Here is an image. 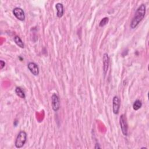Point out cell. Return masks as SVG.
<instances>
[{
	"label": "cell",
	"instance_id": "6da1fadb",
	"mask_svg": "<svg viewBox=\"0 0 149 149\" xmlns=\"http://www.w3.org/2000/svg\"><path fill=\"white\" fill-rule=\"evenodd\" d=\"M146 11V5L143 3L141 4L139 6V8L137 9L135 15L130 23V27L131 29H135L139 25V24L141 22V21L144 17Z\"/></svg>",
	"mask_w": 149,
	"mask_h": 149
},
{
	"label": "cell",
	"instance_id": "7a4b0ae2",
	"mask_svg": "<svg viewBox=\"0 0 149 149\" xmlns=\"http://www.w3.org/2000/svg\"><path fill=\"white\" fill-rule=\"evenodd\" d=\"M27 140V133L24 131H20L15 140V145L17 148H22L26 142Z\"/></svg>",
	"mask_w": 149,
	"mask_h": 149
},
{
	"label": "cell",
	"instance_id": "3957f363",
	"mask_svg": "<svg viewBox=\"0 0 149 149\" xmlns=\"http://www.w3.org/2000/svg\"><path fill=\"white\" fill-rule=\"evenodd\" d=\"M119 124L121 129V131L124 136H127L128 134V125L127 122V118L124 114L120 116Z\"/></svg>",
	"mask_w": 149,
	"mask_h": 149
},
{
	"label": "cell",
	"instance_id": "277c9868",
	"mask_svg": "<svg viewBox=\"0 0 149 149\" xmlns=\"http://www.w3.org/2000/svg\"><path fill=\"white\" fill-rule=\"evenodd\" d=\"M51 105L52 108L54 111H58L61 106L60 100L58 95L56 94H53L51 97Z\"/></svg>",
	"mask_w": 149,
	"mask_h": 149
},
{
	"label": "cell",
	"instance_id": "5b68a950",
	"mask_svg": "<svg viewBox=\"0 0 149 149\" xmlns=\"http://www.w3.org/2000/svg\"><path fill=\"white\" fill-rule=\"evenodd\" d=\"M13 14L19 20L23 21L25 19V14L23 10L19 7H16L13 9Z\"/></svg>",
	"mask_w": 149,
	"mask_h": 149
},
{
	"label": "cell",
	"instance_id": "8992f818",
	"mask_svg": "<svg viewBox=\"0 0 149 149\" xmlns=\"http://www.w3.org/2000/svg\"><path fill=\"white\" fill-rule=\"evenodd\" d=\"M120 102L118 96H114L112 100V110L114 114H118L119 113L120 108Z\"/></svg>",
	"mask_w": 149,
	"mask_h": 149
},
{
	"label": "cell",
	"instance_id": "52a82bcc",
	"mask_svg": "<svg viewBox=\"0 0 149 149\" xmlns=\"http://www.w3.org/2000/svg\"><path fill=\"white\" fill-rule=\"evenodd\" d=\"M27 68L30 72L34 76H37L39 74V68L38 65L33 62H29L27 64Z\"/></svg>",
	"mask_w": 149,
	"mask_h": 149
},
{
	"label": "cell",
	"instance_id": "ba28073f",
	"mask_svg": "<svg viewBox=\"0 0 149 149\" xmlns=\"http://www.w3.org/2000/svg\"><path fill=\"white\" fill-rule=\"evenodd\" d=\"M109 56L108 54L105 53L103 55V58H102V62H103V72L104 75L106 74L108 67H109Z\"/></svg>",
	"mask_w": 149,
	"mask_h": 149
},
{
	"label": "cell",
	"instance_id": "9c48e42d",
	"mask_svg": "<svg viewBox=\"0 0 149 149\" xmlns=\"http://www.w3.org/2000/svg\"><path fill=\"white\" fill-rule=\"evenodd\" d=\"M55 8L57 10L56 12V16L58 17H61L63 15L64 10H63V4L61 3H57L55 5Z\"/></svg>",
	"mask_w": 149,
	"mask_h": 149
},
{
	"label": "cell",
	"instance_id": "30bf717a",
	"mask_svg": "<svg viewBox=\"0 0 149 149\" xmlns=\"http://www.w3.org/2000/svg\"><path fill=\"white\" fill-rule=\"evenodd\" d=\"M13 40H14V41L16 43V44L17 46H19L20 48H23L24 47V44L20 37H19L18 36H16L14 37Z\"/></svg>",
	"mask_w": 149,
	"mask_h": 149
},
{
	"label": "cell",
	"instance_id": "8fae6325",
	"mask_svg": "<svg viewBox=\"0 0 149 149\" xmlns=\"http://www.w3.org/2000/svg\"><path fill=\"white\" fill-rule=\"evenodd\" d=\"M15 93H16V95H17L19 97H20V98H23V99L25 98V97H26L25 94H24V91H23V90H22L20 87H17L15 88Z\"/></svg>",
	"mask_w": 149,
	"mask_h": 149
},
{
	"label": "cell",
	"instance_id": "7c38bea8",
	"mask_svg": "<svg viewBox=\"0 0 149 149\" xmlns=\"http://www.w3.org/2000/svg\"><path fill=\"white\" fill-rule=\"evenodd\" d=\"M142 107V102L140 100H136L133 104V108L134 110L135 111H137L139 110L140 108H141Z\"/></svg>",
	"mask_w": 149,
	"mask_h": 149
},
{
	"label": "cell",
	"instance_id": "4fadbf2b",
	"mask_svg": "<svg viewBox=\"0 0 149 149\" xmlns=\"http://www.w3.org/2000/svg\"><path fill=\"white\" fill-rule=\"evenodd\" d=\"M108 21H109V18H108V17H105L102 18V19L101 20V21H100V23H99L100 27H103V26H104L105 25H106V24L108 23Z\"/></svg>",
	"mask_w": 149,
	"mask_h": 149
},
{
	"label": "cell",
	"instance_id": "5bb4252c",
	"mask_svg": "<svg viewBox=\"0 0 149 149\" xmlns=\"http://www.w3.org/2000/svg\"><path fill=\"white\" fill-rule=\"evenodd\" d=\"M5 66V62L1 60L0 61V68H1V69H2Z\"/></svg>",
	"mask_w": 149,
	"mask_h": 149
},
{
	"label": "cell",
	"instance_id": "9a60e30c",
	"mask_svg": "<svg viewBox=\"0 0 149 149\" xmlns=\"http://www.w3.org/2000/svg\"><path fill=\"white\" fill-rule=\"evenodd\" d=\"M95 149H97V148H101V147L100 146V144L98 143H96L95 147H94Z\"/></svg>",
	"mask_w": 149,
	"mask_h": 149
}]
</instances>
